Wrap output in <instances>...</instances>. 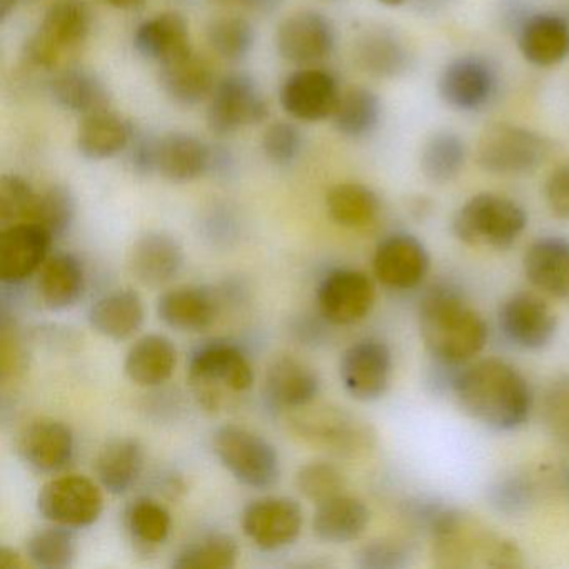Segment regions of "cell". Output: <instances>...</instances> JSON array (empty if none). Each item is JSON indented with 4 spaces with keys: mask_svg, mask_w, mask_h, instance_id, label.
Wrapping results in <instances>:
<instances>
[{
    "mask_svg": "<svg viewBox=\"0 0 569 569\" xmlns=\"http://www.w3.org/2000/svg\"><path fill=\"white\" fill-rule=\"evenodd\" d=\"M459 408L492 431H515L528 421L532 392L525 376L501 359L465 368L455 389Z\"/></svg>",
    "mask_w": 569,
    "mask_h": 569,
    "instance_id": "obj_1",
    "label": "cell"
},
{
    "mask_svg": "<svg viewBox=\"0 0 569 569\" xmlns=\"http://www.w3.org/2000/svg\"><path fill=\"white\" fill-rule=\"evenodd\" d=\"M419 331L431 358L468 362L488 341L485 319L451 282L432 286L419 306Z\"/></svg>",
    "mask_w": 569,
    "mask_h": 569,
    "instance_id": "obj_2",
    "label": "cell"
},
{
    "mask_svg": "<svg viewBox=\"0 0 569 569\" xmlns=\"http://www.w3.org/2000/svg\"><path fill=\"white\" fill-rule=\"evenodd\" d=\"M429 536L435 541V556L442 568H469L478 565V559L491 568L522 565L521 551L515 542L492 535L471 516L449 506Z\"/></svg>",
    "mask_w": 569,
    "mask_h": 569,
    "instance_id": "obj_3",
    "label": "cell"
},
{
    "mask_svg": "<svg viewBox=\"0 0 569 569\" xmlns=\"http://www.w3.org/2000/svg\"><path fill=\"white\" fill-rule=\"evenodd\" d=\"M528 224L525 209L506 196L481 192L469 199L452 221V231L468 246L508 249Z\"/></svg>",
    "mask_w": 569,
    "mask_h": 569,
    "instance_id": "obj_4",
    "label": "cell"
},
{
    "mask_svg": "<svg viewBox=\"0 0 569 569\" xmlns=\"http://www.w3.org/2000/svg\"><path fill=\"white\" fill-rule=\"evenodd\" d=\"M188 378L192 391L204 408L221 405L222 392L249 391L254 382L251 362L238 346L211 341L199 346L189 358Z\"/></svg>",
    "mask_w": 569,
    "mask_h": 569,
    "instance_id": "obj_5",
    "label": "cell"
},
{
    "mask_svg": "<svg viewBox=\"0 0 569 569\" xmlns=\"http://www.w3.org/2000/svg\"><path fill=\"white\" fill-rule=\"evenodd\" d=\"M549 141L521 126L492 124L476 146V161L482 171L496 176H528L538 171L549 156Z\"/></svg>",
    "mask_w": 569,
    "mask_h": 569,
    "instance_id": "obj_6",
    "label": "cell"
},
{
    "mask_svg": "<svg viewBox=\"0 0 569 569\" xmlns=\"http://www.w3.org/2000/svg\"><path fill=\"white\" fill-rule=\"evenodd\" d=\"M212 449L221 465L241 485L268 489L278 482V451L258 432L242 426H222L212 436Z\"/></svg>",
    "mask_w": 569,
    "mask_h": 569,
    "instance_id": "obj_7",
    "label": "cell"
},
{
    "mask_svg": "<svg viewBox=\"0 0 569 569\" xmlns=\"http://www.w3.org/2000/svg\"><path fill=\"white\" fill-rule=\"evenodd\" d=\"M91 14L82 0H54L38 31L26 42V58L36 68L51 69L66 52L88 39Z\"/></svg>",
    "mask_w": 569,
    "mask_h": 569,
    "instance_id": "obj_8",
    "label": "cell"
},
{
    "mask_svg": "<svg viewBox=\"0 0 569 569\" xmlns=\"http://www.w3.org/2000/svg\"><path fill=\"white\" fill-rule=\"evenodd\" d=\"M38 511L52 525L88 528L101 518L104 496L98 485L81 475L59 476L42 486Z\"/></svg>",
    "mask_w": 569,
    "mask_h": 569,
    "instance_id": "obj_9",
    "label": "cell"
},
{
    "mask_svg": "<svg viewBox=\"0 0 569 569\" xmlns=\"http://www.w3.org/2000/svg\"><path fill=\"white\" fill-rule=\"evenodd\" d=\"M268 116V102L249 76H226L212 91L208 128L212 134L229 136L248 126L261 124Z\"/></svg>",
    "mask_w": 569,
    "mask_h": 569,
    "instance_id": "obj_10",
    "label": "cell"
},
{
    "mask_svg": "<svg viewBox=\"0 0 569 569\" xmlns=\"http://www.w3.org/2000/svg\"><path fill=\"white\" fill-rule=\"evenodd\" d=\"M375 298L371 279L356 269H331L316 289L319 315L336 326L362 321L371 312Z\"/></svg>",
    "mask_w": 569,
    "mask_h": 569,
    "instance_id": "obj_11",
    "label": "cell"
},
{
    "mask_svg": "<svg viewBox=\"0 0 569 569\" xmlns=\"http://www.w3.org/2000/svg\"><path fill=\"white\" fill-rule=\"evenodd\" d=\"M302 509L286 496H268L246 506L241 516L244 535L262 551H278L301 535Z\"/></svg>",
    "mask_w": 569,
    "mask_h": 569,
    "instance_id": "obj_12",
    "label": "cell"
},
{
    "mask_svg": "<svg viewBox=\"0 0 569 569\" xmlns=\"http://www.w3.org/2000/svg\"><path fill=\"white\" fill-rule=\"evenodd\" d=\"M391 371V351L378 339H362L349 346L339 361V376L346 392L361 402L378 401L386 395Z\"/></svg>",
    "mask_w": 569,
    "mask_h": 569,
    "instance_id": "obj_13",
    "label": "cell"
},
{
    "mask_svg": "<svg viewBox=\"0 0 569 569\" xmlns=\"http://www.w3.org/2000/svg\"><path fill=\"white\" fill-rule=\"evenodd\" d=\"M498 89L496 69L479 56H462L442 69L438 82L442 101L461 112L481 111Z\"/></svg>",
    "mask_w": 569,
    "mask_h": 569,
    "instance_id": "obj_14",
    "label": "cell"
},
{
    "mask_svg": "<svg viewBox=\"0 0 569 569\" xmlns=\"http://www.w3.org/2000/svg\"><path fill=\"white\" fill-rule=\"evenodd\" d=\"M499 331L516 348L539 351L558 331V319L542 299L518 292L502 302L498 312Z\"/></svg>",
    "mask_w": 569,
    "mask_h": 569,
    "instance_id": "obj_15",
    "label": "cell"
},
{
    "mask_svg": "<svg viewBox=\"0 0 569 569\" xmlns=\"http://www.w3.org/2000/svg\"><path fill=\"white\" fill-rule=\"evenodd\" d=\"M52 236L34 222L8 226L0 234V279L18 286L39 272L51 251Z\"/></svg>",
    "mask_w": 569,
    "mask_h": 569,
    "instance_id": "obj_16",
    "label": "cell"
},
{
    "mask_svg": "<svg viewBox=\"0 0 569 569\" xmlns=\"http://www.w3.org/2000/svg\"><path fill=\"white\" fill-rule=\"evenodd\" d=\"M276 46L279 56L292 64H316L335 51L336 31L326 16L315 11L298 12L279 26Z\"/></svg>",
    "mask_w": 569,
    "mask_h": 569,
    "instance_id": "obj_17",
    "label": "cell"
},
{
    "mask_svg": "<svg viewBox=\"0 0 569 569\" xmlns=\"http://www.w3.org/2000/svg\"><path fill=\"white\" fill-rule=\"evenodd\" d=\"M338 82L321 69H302L286 79L281 104L299 121L318 122L331 118L339 101Z\"/></svg>",
    "mask_w": 569,
    "mask_h": 569,
    "instance_id": "obj_18",
    "label": "cell"
},
{
    "mask_svg": "<svg viewBox=\"0 0 569 569\" xmlns=\"http://www.w3.org/2000/svg\"><path fill=\"white\" fill-rule=\"evenodd\" d=\"M372 268L382 284L405 291L421 284L428 274L429 254L415 236L392 234L376 249Z\"/></svg>",
    "mask_w": 569,
    "mask_h": 569,
    "instance_id": "obj_19",
    "label": "cell"
},
{
    "mask_svg": "<svg viewBox=\"0 0 569 569\" xmlns=\"http://www.w3.org/2000/svg\"><path fill=\"white\" fill-rule=\"evenodd\" d=\"M74 432L56 419L31 422L19 438L22 461L42 475H54L68 468L74 458Z\"/></svg>",
    "mask_w": 569,
    "mask_h": 569,
    "instance_id": "obj_20",
    "label": "cell"
},
{
    "mask_svg": "<svg viewBox=\"0 0 569 569\" xmlns=\"http://www.w3.org/2000/svg\"><path fill=\"white\" fill-rule=\"evenodd\" d=\"M184 249L178 239L166 232L141 236L129 252L131 274L148 288H161L176 278L184 266Z\"/></svg>",
    "mask_w": 569,
    "mask_h": 569,
    "instance_id": "obj_21",
    "label": "cell"
},
{
    "mask_svg": "<svg viewBox=\"0 0 569 569\" xmlns=\"http://www.w3.org/2000/svg\"><path fill=\"white\" fill-rule=\"evenodd\" d=\"M518 48L529 64L552 68L569 58V22L552 12H538L518 28Z\"/></svg>",
    "mask_w": 569,
    "mask_h": 569,
    "instance_id": "obj_22",
    "label": "cell"
},
{
    "mask_svg": "<svg viewBox=\"0 0 569 569\" xmlns=\"http://www.w3.org/2000/svg\"><path fill=\"white\" fill-rule=\"evenodd\" d=\"M318 395V375L299 359L281 356L266 371L264 398L272 409L292 411L306 408Z\"/></svg>",
    "mask_w": 569,
    "mask_h": 569,
    "instance_id": "obj_23",
    "label": "cell"
},
{
    "mask_svg": "<svg viewBox=\"0 0 569 569\" xmlns=\"http://www.w3.org/2000/svg\"><path fill=\"white\" fill-rule=\"evenodd\" d=\"M526 278L552 298L569 301V241L558 236L529 246L522 259Z\"/></svg>",
    "mask_w": 569,
    "mask_h": 569,
    "instance_id": "obj_24",
    "label": "cell"
},
{
    "mask_svg": "<svg viewBox=\"0 0 569 569\" xmlns=\"http://www.w3.org/2000/svg\"><path fill=\"white\" fill-rule=\"evenodd\" d=\"M134 46L142 58L159 66L186 58L192 52L188 22L178 12H162L139 26Z\"/></svg>",
    "mask_w": 569,
    "mask_h": 569,
    "instance_id": "obj_25",
    "label": "cell"
},
{
    "mask_svg": "<svg viewBox=\"0 0 569 569\" xmlns=\"http://www.w3.org/2000/svg\"><path fill=\"white\" fill-rule=\"evenodd\" d=\"M88 319L98 335L112 341H126L144 325V302L139 292L119 289L98 299L89 309Z\"/></svg>",
    "mask_w": 569,
    "mask_h": 569,
    "instance_id": "obj_26",
    "label": "cell"
},
{
    "mask_svg": "<svg viewBox=\"0 0 569 569\" xmlns=\"http://www.w3.org/2000/svg\"><path fill=\"white\" fill-rule=\"evenodd\" d=\"M158 316L176 331L202 332L214 322L218 302L208 289L184 286L158 299Z\"/></svg>",
    "mask_w": 569,
    "mask_h": 569,
    "instance_id": "obj_27",
    "label": "cell"
},
{
    "mask_svg": "<svg viewBox=\"0 0 569 569\" xmlns=\"http://www.w3.org/2000/svg\"><path fill=\"white\" fill-rule=\"evenodd\" d=\"M86 272L82 262L69 252L46 259L38 274V291L46 308L66 311L78 305L84 295Z\"/></svg>",
    "mask_w": 569,
    "mask_h": 569,
    "instance_id": "obj_28",
    "label": "cell"
},
{
    "mask_svg": "<svg viewBox=\"0 0 569 569\" xmlns=\"http://www.w3.org/2000/svg\"><path fill=\"white\" fill-rule=\"evenodd\" d=\"M371 511L361 499L345 492L319 502L312 518V529L321 541L345 545L355 541L368 528Z\"/></svg>",
    "mask_w": 569,
    "mask_h": 569,
    "instance_id": "obj_29",
    "label": "cell"
},
{
    "mask_svg": "<svg viewBox=\"0 0 569 569\" xmlns=\"http://www.w3.org/2000/svg\"><path fill=\"white\" fill-rule=\"evenodd\" d=\"M144 461V448L138 439L114 438L99 451L96 476L106 491L114 496L126 495L141 478Z\"/></svg>",
    "mask_w": 569,
    "mask_h": 569,
    "instance_id": "obj_30",
    "label": "cell"
},
{
    "mask_svg": "<svg viewBox=\"0 0 569 569\" xmlns=\"http://www.w3.org/2000/svg\"><path fill=\"white\" fill-rule=\"evenodd\" d=\"M178 366V349L171 339L162 335L142 336L129 349L124 372L132 382L142 388L164 385L174 375Z\"/></svg>",
    "mask_w": 569,
    "mask_h": 569,
    "instance_id": "obj_31",
    "label": "cell"
},
{
    "mask_svg": "<svg viewBox=\"0 0 569 569\" xmlns=\"http://www.w3.org/2000/svg\"><path fill=\"white\" fill-rule=\"evenodd\" d=\"M211 146L194 136L176 134L159 139L158 172L176 184L196 181L208 174Z\"/></svg>",
    "mask_w": 569,
    "mask_h": 569,
    "instance_id": "obj_32",
    "label": "cell"
},
{
    "mask_svg": "<svg viewBox=\"0 0 569 569\" xmlns=\"http://www.w3.org/2000/svg\"><path fill=\"white\" fill-rule=\"evenodd\" d=\"M299 432L309 441L326 446L339 455H355L368 449L372 441V432L368 426L356 421L342 412H326V415L299 418Z\"/></svg>",
    "mask_w": 569,
    "mask_h": 569,
    "instance_id": "obj_33",
    "label": "cell"
},
{
    "mask_svg": "<svg viewBox=\"0 0 569 569\" xmlns=\"http://www.w3.org/2000/svg\"><path fill=\"white\" fill-rule=\"evenodd\" d=\"M49 94L59 108L84 118L106 111L111 104L108 89L101 79L79 68L59 72L49 84Z\"/></svg>",
    "mask_w": 569,
    "mask_h": 569,
    "instance_id": "obj_34",
    "label": "cell"
},
{
    "mask_svg": "<svg viewBox=\"0 0 569 569\" xmlns=\"http://www.w3.org/2000/svg\"><path fill=\"white\" fill-rule=\"evenodd\" d=\"M134 128L114 112L86 116L78 132L79 152L89 161H104L126 151Z\"/></svg>",
    "mask_w": 569,
    "mask_h": 569,
    "instance_id": "obj_35",
    "label": "cell"
},
{
    "mask_svg": "<svg viewBox=\"0 0 569 569\" xmlns=\"http://www.w3.org/2000/svg\"><path fill=\"white\" fill-rule=\"evenodd\" d=\"M159 81L166 94L182 106H196L206 101L211 98L216 88L211 66L194 52L161 66Z\"/></svg>",
    "mask_w": 569,
    "mask_h": 569,
    "instance_id": "obj_36",
    "label": "cell"
},
{
    "mask_svg": "<svg viewBox=\"0 0 569 569\" xmlns=\"http://www.w3.org/2000/svg\"><path fill=\"white\" fill-rule=\"evenodd\" d=\"M326 204L332 221L348 229L366 228L381 211L378 194L368 186L356 182H345L331 188Z\"/></svg>",
    "mask_w": 569,
    "mask_h": 569,
    "instance_id": "obj_37",
    "label": "cell"
},
{
    "mask_svg": "<svg viewBox=\"0 0 569 569\" xmlns=\"http://www.w3.org/2000/svg\"><path fill=\"white\" fill-rule=\"evenodd\" d=\"M336 131L346 138H366L378 128L381 119V101L366 88H351L339 96L332 112Z\"/></svg>",
    "mask_w": 569,
    "mask_h": 569,
    "instance_id": "obj_38",
    "label": "cell"
},
{
    "mask_svg": "<svg viewBox=\"0 0 569 569\" xmlns=\"http://www.w3.org/2000/svg\"><path fill=\"white\" fill-rule=\"evenodd\" d=\"M361 68L376 78H396L409 68L408 48L389 31L368 32L358 44Z\"/></svg>",
    "mask_w": 569,
    "mask_h": 569,
    "instance_id": "obj_39",
    "label": "cell"
},
{
    "mask_svg": "<svg viewBox=\"0 0 569 569\" xmlns=\"http://www.w3.org/2000/svg\"><path fill=\"white\" fill-rule=\"evenodd\" d=\"M465 141L456 132L439 131L422 146L421 172L429 182L446 184L458 178L465 168Z\"/></svg>",
    "mask_w": 569,
    "mask_h": 569,
    "instance_id": "obj_40",
    "label": "cell"
},
{
    "mask_svg": "<svg viewBox=\"0 0 569 569\" xmlns=\"http://www.w3.org/2000/svg\"><path fill=\"white\" fill-rule=\"evenodd\" d=\"M171 512L152 498L134 499L126 509V528L132 541L144 549L164 545L171 532Z\"/></svg>",
    "mask_w": 569,
    "mask_h": 569,
    "instance_id": "obj_41",
    "label": "cell"
},
{
    "mask_svg": "<svg viewBox=\"0 0 569 569\" xmlns=\"http://www.w3.org/2000/svg\"><path fill=\"white\" fill-rule=\"evenodd\" d=\"M74 529L54 525L39 529L26 545V558L36 568L66 569L74 565L78 556Z\"/></svg>",
    "mask_w": 569,
    "mask_h": 569,
    "instance_id": "obj_42",
    "label": "cell"
},
{
    "mask_svg": "<svg viewBox=\"0 0 569 569\" xmlns=\"http://www.w3.org/2000/svg\"><path fill=\"white\" fill-rule=\"evenodd\" d=\"M238 542L232 536L209 535L182 548L172 561L176 569H229L238 562Z\"/></svg>",
    "mask_w": 569,
    "mask_h": 569,
    "instance_id": "obj_43",
    "label": "cell"
},
{
    "mask_svg": "<svg viewBox=\"0 0 569 569\" xmlns=\"http://www.w3.org/2000/svg\"><path fill=\"white\" fill-rule=\"evenodd\" d=\"M78 202L68 186L56 184L38 194L28 222L41 226L54 241L64 238L74 224Z\"/></svg>",
    "mask_w": 569,
    "mask_h": 569,
    "instance_id": "obj_44",
    "label": "cell"
},
{
    "mask_svg": "<svg viewBox=\"0 0 569 569\" xmlns=\"http://www.w3.org/2000/svg\"><path fill=\"white\" fill-rule=\"evenodd\" d=\"M208 41L222 59L241 61L251 52L256 32L248 19L228 16L208 26Z\"/></svg>",
    "mask_w": 569,
    "mask_h": 569,
    "instance_id": "obj_45",
    "label": "cell"
},
{
    "mask_svg": "<svg viewBox=\"0 0 569 569\" xmlns=\"http://www.w3.org/2000/svg\"><path fill=\"white\" fill-rule=\"evenodd\" d=\"M489 506L499 515L519 516L529 511L536 501V486L521 472L501 476L486 491Z\"/></svg>",
    "mask_w": 569,
    "mask_h": 569,
    "instance_id": "obj_46",
    "label": "cell"
},
{
    "mask_svg": "<svg viewBox=\"0 0 569 569\" xmlns=\"http://www.w3.org/2000/svg\"><path fill=\"white\" fill-rule=\"evenodd\" d=\"M299 492L316 505L341 495L346 481L335 465L325 461L308 462L296 475Z\"/></svg>",
    "mask_w": 569,
    "mask_h": 569,
    "instance_id": "obj_47",
    "label": "cell"
},
{
    "mask_svg": "<svg viewBox=\"0 0 569 569\" xmlns=\"http://www.w3.org/2000/svg\"><path fill=\"white\" fill-rule=\"evenodd\" d=\"M38 192L21 176H4L0 181V222L8 226L28 222Z\"/></svg>",
    "mask_w": 569,
    "mask_h": 569,
    "instance_id": "obj_48",
    "label": "cell"
},
{
    "mask_svg": "<svg viewBox=\"0 0 569 569\" xmlns=\"http://www.w3.org/2000/svg\"><path fill=\"white\" fill-rule=\"evenodd\" d=\"M412 551L396 539H376L356 552V566L362 569H402L411 565Z\"/></svg>",
    "mask_w": 569,
    "mask_h": 569,
    "instance_id": "obj_49",
    "label": "cell"
},
{
    "mask_svg": "<svg viewBox=\"0 0 569 569\" xmlns=\"http://www.w3.org/2000/svg\"><path fill=\"white\" fill-rule=\"evenodd\" d=\"M542 421L549 435L569 445V375L556 379L542 399Z\"/></svg>",
    "mask_w": 569,
    "mask_h": 569,
    "instance_id": "obj_50",
    "label": "cell"
},
{
    "mask_svg": "<svg viewBox=\"0 0 569 569\" xmlns=\"http://www.w3.org/2000/svg\"><path fill=\"white\" fill-rule=\"evenodd\" d=\"M302 149V134L295 124L276 122L266 129L262 138V151L269 161L279 166H288L298 159Z\"/></svg>",
    "mask_w": 569,
    "mask_h": 569,
    "instance_id": "obj_51",
    "label": "cell"
},
{
    "mask_svg": "<svg viewBox=\"0 0 569 569\" xmlns=\"http://www.w3.org/2000/svg\"><path fill=\"white\" fill-rule=\"evenodd\" d=\"M124 152L128 156V164L136 174L151 176L158 172L159 139L134 129Z\"/></svg>",
    "mask_w": 569,
    "mask_h": 569,
    "instance_id": "obj_52",
    "label": "cell"
},
{
    "mask_svg": "<svg viewBox=\"0 0 569 569\" xmlns=\"http://www.w3.org/2000/svg\"><path fill=\"white\" fill-rule=\"evenodd\" d=\"M465 371V362L445 361V359L431 358L428 369H426L425 385L432 396L455 395L456 385L459 376Z\"/></svg>",
    "mask_w": 569,
    "mask_h": 569,
    "instance_id": "obj_53",
    "label": "cell"
},
{
    "mask_svg": "<svg viewBox=\"0 0 569 569\" xmlns=\"http://www.w3.org/2000/svg\"><path fill=\"white\" fill-rule=\"evenodd\" d=\"M546 204L558 219H569V161L552 169L545 184Z\"/></svg>",
    "mask_w": 569,
    "mask_h": 569,
    "instance_id": "obj_54",
    "label": "cell"
},
{
    "mask_svg": "<svg viewBox=\"0 0 569 569\" xmlns=\"http://www.w3.org/2000/svg\"><path fill=\"white\" fill-rule=\"evenodd\" d=\"M446 508L448 506L442 505L438 499L421 496V498L409 499L405 505L402 515L412 528L431 535L432 528H435Z\"/></svg>",
    "mask_w": 569,
    "mask_h": 569,
    "instance_id": "obj_55",
    "label": "cell"
},
{
    "mask_svg": "<svg viewBox=\"0 0 569 569\" xmlns=\"http://www.w3.org/2000/svg\"><path fill=\"white\" fill-rule=\"evenodd\" d=\"M236 159L229 148L224 146H214L211 148V166L209 172L218 176V178H228L234 172Z\"/></svg>",
    "mask_w": 569,
    "mask_h": 569,
    "instance_id": "obj_56",
    "label": "cell"
},
{
    "mask_svg": "<svg viewBox=\"0 0 569 569\" xmlns=\"http://www.w3.org/2000/svg\"><path fill=\"white\" fill-rule=\"evenodd\" d=\"M28 566H31V561H28V558H22L14 549L6 548V546L0 549V568L22 569Z\"/></svg>",
    "mask_w": 569,
    "mask_h": 569,
    "instance_id": "obj_57",
    "label": "cell"
},
{
    "mask_svg": "<svg viewBox=\"0 0 569 569\" xmlns=\"http://www.w3.org/2000/svg\"><path fill=\"white\" fill-rule=\"evenodd\" d=\"M234 2L244 4L246 8L251 9V11L262 12V14L274 12L276 9L279 8V4H281V0H234Z\"/></svg>",
    "mask_w": 569,
    "mask_h": 569,
    "instance_id": "obj_58",
    "label": "cell"
},
{
    "mask_svg": "<svg viewBox=\"0 0 569 569\" xmlns=\"http://www.w3.org/2000/svg\"><path fill=\"white\" fill-rule=\"evenodd\" d=\"M104 2L111 8L121 9V11H131V9H138L144 4V0H104Z\"/></svg>",
    "mask_w": 569,
    "mask_h": 569,
    "instance_id": "obj_59",
    "label": "cell"
},
{
    "mask_svg": "<svg viewBox=\"0 0 569 569\" xmlns=\"http://www.w3.org/2000/svg\"><path fill=\"white\" fill-rule=\"evenodd\" d=\"M19 0H0V22L8 21L14 14Z\"/></svg>",
    "mask_w": 569,
    "mask_h": 569,
    "instance_id": "obj_60",
    "label": "cell"
},
{
    "mask_svg": "<svg viewBox=\"0 0 569 569\" xmlns=\"http://www.w3.org/2000/svg\"><path fill=\"white\" fill-rule=\"evenodd\" d=\"M381 4L388 6V8H399L405 4L406 0H379Z\"/></svg>",
    "mask_w": 569,
    "mask_h": 569,
    "instance_id": "obj_61",
    "label": "cell"
},
{
    "mask_svg": "<svg viewBox=\"0 0 569 569\" xmlns=\"http://www.w3.org/2000/svg\"><path fill=\"white\" fill-rule=\"evenodd\" d=\"M562 485H565L566 489H569V466H566L565 471H562Z\"/></svg>",
    "mask_w": 569,
    "mask_h": 569,
    "instance_id": "obj_62",
    "label": "cell"
}]
</instances>
